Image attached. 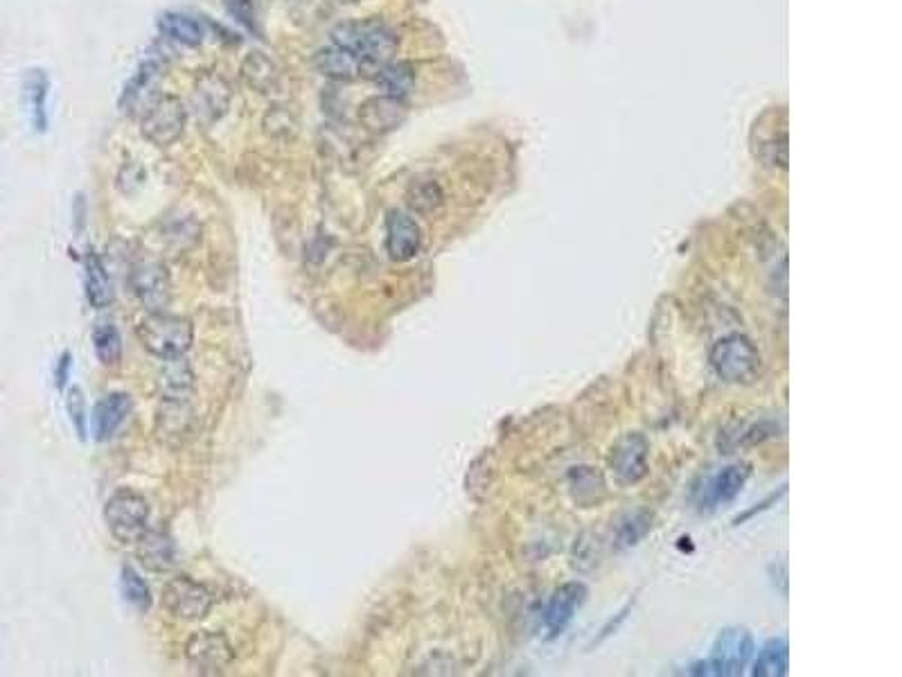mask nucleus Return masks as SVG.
Wrapping results in <instances>:
<instances>
[{
    "label": "nucleus",
    "instance_id": "25",
    "mask_svg": "<svg viewBox=\"0 0 902 677\" xmlns=\"http://www.w3.org/2000/svg\"><path fill=\"white\" fill-rule=\"evenodd\" d=\"M84 269H86V298L95 310H102V307H109L113 301V287H111V278L106 274V267L102 258L97 256L95 251L86 253L84 260Z\"/></svg>",
    "mask_w": 902,
    "mask_h": 677
},
{
    "label": "nucleus",
    "instance_id": "6",
    "mask_svg": "<svg viewBox=\"0 0 902 677\" xmlns=\"http://www.w3.org/2000/svg\"><path fill=\"white\" fill-rule=\"evenodd\" d=\"M104 520L113 538L125 544H136V540L147 531L149 504L136 490L122 488L104 506Z\"/></svg>",
    "mask_w": 902,
    "mask_h": 677
},
{
    "label": "nucleus",
    "instance_id": "1",
    "mask_svg": "<svg viewBox=\"0 0 902 677\" xmlns=\"http://www.w3.org/2000/svg\"><path fill=\"white\" fill-rule=\"evenodd\" d=\"M332 43L355 52L366 68V77H375L379 68L393 61L397 46H400L397 34L382 19H359L334 25Z\"/></svg>",
    "mask_w": 902,
    "mask_h": 677
},
{
    "label": "nucleus",
    "instance_id": "13",
    "mask_svg": "<svg viewBox=\"0 0 902 677\" xmlns=\"http://www.w3.org/2000/svg\"><path fill=\"white\" fill-rule=\"evenodd\" d=\"M406 116H409V109H406V102L400 98H393V95H373L359 104L357 111V120L359 125L364 127L370 134H391L397 127L404 125Z\"/></svg>",
    "mask_w": 902,
    "mask_h": 677
},
{
    "label": "nucleus",
    "instance_id": "17",
    "mask_svg": "<svg viewBox=\"0 0 902 677\" xmlns=\"http://www.w3.org/2000/svg\"><path fill=\"white\" fill-rule=\"evenodd\" d=\"M158 436L172 445L183 443L194 432V411L192 404L183 398V393H170L158 407L156 416Z\"/></svg>",
    "mask_w": 902,
    "mask_h": 677
},
{
    "label": "nucleus",
    "instance_id": "7",
    "mask_svg": "<svg viewBox=\"0 0 902 677\" xmlns=\"http://www.w3.org/2000/svg\"><path fill=\"white\" fill-rule=\"evenodd\" d=\"M129 289L147 312H165V307L170 305V274H167L163 262L158 260H138L129 271Z\"/></svg>",
    "mask_w": 902,
    "mask_h": 677
},
{
    "label": "nucleus",
    "instance_id": "26",
    "mask_svg": "<svg viewBox=\"0 0 902 677\" xmlns=\"http://www.w3.org/2000/svg\"><path fill=\"white\" fill-rule=\"evenodd\" d=\"M373 79L384 95H393V98L400 100H404L415 86L413 66L406 64V61H388L386 66L377 70Z\"/></svg>",
    "mask_w": 902,
    "mask_h": 677
},
{
    "label": "nucleus",
    "instance_id": "3",
    "mask_svg": "<svg viewBox=\"0 0 902 677\" xmlns=\"http://www.w3.org/2000/svg\"><path fill=\"white\" fill-rule=\"evenodd\" d=\"M754 637L747 628H724L713 641L709 659L693 666V675H742L754 659Z\"/></svg>",
    "mask_w": 902,
    "mask_h": 677
},
{
    "label": "nucleus",
    "instance_id": "29",
    "mask_svg": "<svg viewBox=\"0 0 902 677\" xmlns=\"http://www.w3.org/2000/svg\"><path fill=\"white\" fill-rule=\"evenodd\" d=\"M93 348L95 355L104 366H116L122 357V341L120 332L111 323L97 325L93 332Z\"/></svg>",
    "mask_w": 902,
    "mask_h": 677
},
{
    "label": "nucleus",
    "instance_id": "20",
    "mask_svg": "<svg viewBox=\"0 0 902 677\" xmlns=\"http://www.w3.org/2000/svg\"><path fill=\"white\" fill-rule=\"evenodd\" d=\"M134 409V400L129 393H109L95 404L93 409V434L97 441H109L122 427V422Z\"/></svg>",
    "mask_w": 902,
    "mask_h": 677
},
{
    "label": "nucleus",
    "instance_id": "24",
    "mask_svg": "<svg viewBox=\"0 0 902 677\" xmlns=\"http://www.w3.org/2000/svg\"><path fill=\"white\" fill-rule=\"evenodd\" d=\"M790 673V646L787 639L774 637L763 644L751 664L754 677H785Z\"/></svg>",
    "mask_w": 902,
    "mask_h": 677
},
{
    "label": "nucleus",
    "instance_id": "12",
    "mask_svg": "<svg viewBox=\"0 0 902 677\" xmlns=\"http://www.w3.org/2000/svg\"><path fill=\"white\" fill-rule=\"evenodd\" d=\"M185 657L197 673L219 675L233 664V648L224 635L201 630L185 644Z\"/></svg>",
    "mask_w": 902,
    "mask_h": 677
},
{
    "label": "nucleus",
    "instance_id": "15",
    "mask_svg": "<svg viewBox=\"0 0 902 677\" xmlns=\"http://www.w3.org/2000/svg\"><path fill=\"white\" fill-rule=\"evenodd\" d=\"M587 601V587L582 583H564L553 592L544 610V628L548 639L560 637Z\"/></svg>",
    "mask_w": 902,
    "mask_h": 677
},
{
    "label": "nucleus",
    "instance_id": "19",
    "mask_svg": "<svg viewBox=\"0 0 902 677\" xmlns=\"http://www.w3.org/2000/svg\"><path fill=\"white\" fill-rule=\"evenodd\" d=\"M314 68L332 82L350 84L366 77V68L355 52L336 46V43L314 52Z\"/></svg>",
    "mask_w": 902,
    "mask_h": 677
},
{
    "label": "nucleus",
    "instance_id": "23",
    "mask_svg": "<svg viewBox=\"0 0 902 677\" xmlns=\"http://www.w3.org/2000/svg\"><path fill=\"white\" fill-rule=\"evenodd\" d=\"M242 79L244 84H249L255 93H273L280 84V68L276 66L269 55L264 52H251L249 57L242 61Z\"/></svg>",
    "mask_w": 902,
    "mask_h": 677
},
{
    "label": "nucleus",
    "instance_id": "28",
    "mask_svg": "<svg viewBox=\"0 0 902 677\" xmlns=\"http://www.w3.org/2000/svg\"><path fill=\"white\" fill-rule=\"evenodd\" d=\"M652 529V515L648 511H634L627 513L618 520L616 526V547L618 549H630L636 547L645 535Z\"/></svg>",
    "mask_w": 902,
    "mask_h": 677
},
{
    "label": "nucleus",
    "instance_id": "11",
    "mask_svg": "<svg viewBox=\"0 0 902 677\" xmlns=\"http://www.w3.org/2000/svg\"><path fill=\"white\" fill-rule=\"evenodd\" d=\"M163 605L181 621H201L212 608V594L197 580L179 576L163 589Z\"/></svg>",
    "mask_w": 902,
    "mask_h": 677
},
{
    "label": "nucleus",
    "instance_id": "34",
    "mask_svg": "<svg viewBox=\"0 0 902 677\" xmlns=\"http://www.w3.org/2000/svg\"><path fill=\"white\" fill-rule=\"evenodd\" d=\"M66 409L70 413V420H73L79 438H86V402L79 386H73V389L66 393Z\"/></svg>",
    "mask_w": 902,
    "mask_h": 677
},
{
    "label": "nucleus",
    "instance_id": "22",
    "mask_svg": "<svg viewBox=\"0 0 902 677\" xmlns=\"http://www.w3.org/2000/svg\"><path fill=\"white\" fill-rule=\"evenodd\" d=\"M156 28L167 41L179 43V46L185 48H199L203 39H206V30H203L201 21L183 12L161 14L156 21Z\"/></svg>",
    "mask_w": 902,
    "mask_h": 677
},
{
    "label": "nucleus",
    "instance_id": "35",
    "mask_svg": "<svg viewBox=\"0 0 902 677\" xmlns=\"http://www.w3.org/2000/svg\"><path fill=\"white\" fill-rule=\"evenodd\" d=\"M343 3H359V0H343Z\"/></svg>",
    "mask_w": 902,
    "mask_h": 677
},
{
    "label": "nucleus",
    "instance_id": "18",
    "mask_svg": "<svg viewBox=\"0 0 902 677\" xmlns=\"http://www.w3.org/2000/svg\"><path fill=\"white\" fill-rule=\"evenodd\" d=\"M136 553L140 565L147 567L156 574H165L172 571L179 562V551H176V542L165 529H147L136 540Z\"/></svg>",
    "mask_w": 902,
    "mask_h": 677
},
{
    "label": "nucleus",
    "instance_id": "30",
    "mask_svg": "<svg viewBox=\"0 0 902 677\" xmlns=\"http://www.w3.org/2000/svg\"><path fill=\"white\" fill-rule=\"evenodd\" d=\"M569 481L578 501H594L598 499V492H605V481L600 477V472H596V468H587V465L573 468Z\"/></svg>",
    "mask_w": 902,
    "mask_h": 677
},
{
    "label": "nucleus",
    "instance_id": "33",
    "mask_svg": "<svg viewBox=\"0 0 902 677\" xmlns=\"http://www.w3.org/2000/svg\"><path fill=\"white\" fill-rule=\"evenodd\" d=\"M199 233H201V228L197 224V219L185 215V219H174L172 226L165 231V237L167 240H172V244L183 242L185 246H190L194 240H197Z\"/></svg>",
    "mask_w": 902,
    "mask_h": 677
},
{
    "label": "nucleus",
    "instance_id": "16",
    "mask_svg": "<svg viewBox=\"0 0 902 677\" xmlns=\"http://www.w3.org/2000/svg\"><path fill=\"white\" fill-rule=\"evenodd\" d=\"M422 231L404 210H391L386 217V251L395 262H409L420 253Z\"/></svg>",
    "mask_w": 902,
    "mask_h": 677
},
{
    "label": "nucleus",
    "instance_id": "31",
    "mask_svg": "<svg viewBox=\"0 0 902 677\" xmlns=\"http://www.w3.org/2000/svg\"><path fill=\"white\" fill-rule=\"evenodd\" d=\"M120 585H122V594H125V599L140 612H145L149 605H152V594H149V587L145 580L138 576L136 569H131V567L122 569Z\"/></svg>",
    "mask_w": 902,
    "mask_h": 677
},
{
    "label": "nucleus",
    "instance_id": "2",
    "mask_svg": "<svg viewBox=\"0 0 902 677\" xmlns=\"http://www.w3.org/2000/svg\"><path fill=\"white\" fill-rule=\"evenodd\" d=\"M140 344L149 355L163 362L181 359L192 348L194 328L183 316L167 312H149L143 316L136 328Z\"/></svg>",
    "mask_w": 902,
    "mask_h": 677
},
{
    "label": "nucleus",
    "instance_id": "4",
    "mask_svg": "<svg viewBox=\"0 0 902 677\" xmlns=\"http://www.w3.org/2000/svg\"><path fill=\"white\" fill-rule=\"evenodd\" d=\"M711 366L720 380L729 384H751L758 380L763 357L751 339L742 334H729L711 350Z\"/></svg>",
    "mask_w": 902,
    "mask_h": 677
},
{
    "label": "nucleus",
    "instance_id": "9",
    "mask_svg": "<svg viewBox=\"0 0 902 677\" xmlns=\"http://www.w3.org/2000/svg\"><path fill=\"white\" fill-rule=\"evenodd\" d=\"M233 89L215 70H203L192 84V109L201 125H215L231 107Z\"/></svg>",
    "mask_w": 902,
    "mask_h": 677
},
{
    "label": "nucleus",
    "instance_id": "27",
    "mask_svg": "<svg viewBox=\"0 0 902 677\" xmlns=\"http://www.w3.org/2000/svg\"><path fill=\"white\" fill-rule=\"evenodd\" d=\"M406 204L418 215H431L445 204V192L436 179H415L406 190Z\"/></svg>",
    "mask_w": 902,
    "mask_h": 677
},
{
    "label": "nucleus",
    "instance_id": "21",
    "mask_svg": "<svg viewBox=\"0 0 902 677\" xmlns=\"http://www.w3.org/2000/svg\"><path fill=\"white\" fill-rule=\"evenodd\" d=\"M48 93H50V77L43 68H30L23 77V100L30 113V122L34 131L48 129Z\"/></svg>",
    "mask_w": 902,
    "mask_h": 677
},
{
    "label": "nucleus",
    "instance_id": "14",
    "mask_svg": "<svg viewBox=\"0 0 902 677\" xmlns=\"http://www.w3.org/2000/svg\"><path fill=\"white\" fill-rule=\"evenodd\" d=\"M747 477V465H727V468L715 472L713 477L704 481L700 495H697L700 511H718L720 506L731 504L740 495L742 488H745Z\"/></svg>",
    "mask_w": 902,
    "mask_h": 677
},
{
    "label": "nucleus",
    "instance_id": "32",
    "mask_svg": "<svg viewBox=\"0 0 902 677\" xmlns=\"http://www.w3.org/2000/svg\"><path fill=\"white\" fill-rule=\"evenodd\" d=\"M224 10L235 23H240L246 32H251L253 37H262V28L258 21V12H255L253 0H224Z\"/></svg>",
    "mask_w": 902,
    "mask_h": 677
},
{
    "label": "nucleus",
    "instance_id": "5",
    "mask_svg": "<svg viewBox=\"0 0 902 677\" xmlns=\"http://www.w3.org/2000/svg\"><path fill=\"white\" fill-rule=\"evenodd\" d=\"M188 127V107L176 95H158L140 116V134L158 149L179 143Z\"/></svg>",
    "mask_w": 902,
    "mask_h": 677
},
{
    "label": "nucleus",
    "instance_id": "10",
    "mask_svg": "<svg viewBox=\"0 0 902 677\" xmlns=\"http://www.w3.org/2000/svg\"><path fill=\"white\" fill-rule=\"evenodd\" d=\"M161 79H163V61L161 59H145L131 75L125 89L120 93L118 109L125 116H143L149 104L161 95Z\"/></svg>",
    "mask_w": 902,
    "mask_h": 677
},
{
    "label": "nucleus",
    "instance_id": "8",
    "mask_svg": "<svg viewBox=\"0 0 902 677\" xmlns=\"http://www.w3.org/2000/svg\"><path fill=\"white\" fill-rule=\"evenodd\" d=\"M650 443L643 434H625L618 438L609 454V470L618 486H636L648 477Z\"/></svg>",
    "mask_w": 902,
    "mask_h": 677
}]
</instances>
